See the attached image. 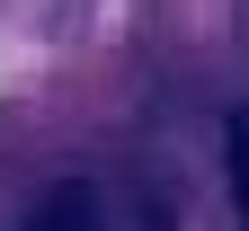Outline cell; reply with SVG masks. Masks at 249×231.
I'll use <instances>...</instances> for the list:
<instances>
[{"label": "cell", "mask_w": 249, "mask_h": 231, "mask_svg": "<svg viewBox=\"0 0 249 231\" xmlns=\"http://www.w3.org/2000/svg\"><path fill=\"white\" fill-rule=\"evenodd\" d=\"M27 231H107V222H98V195L89 187H53L45 205L27 213Z\"/></svg>", "instance_id": "1"}, {"label": "cell", "mask_w": 249, "mask_h": 231, "mask_svg": "<svg viewBox=\"0 0 249 231\" xmlns=\"http://www.w3.org/2000/svg\"><path fill=\"white\" fill-rule=\"evenodd\" d=\"M231 195H240V222H249V107L231 116Z\"/></svg>", "instance_id": "2"}]
</instances>
